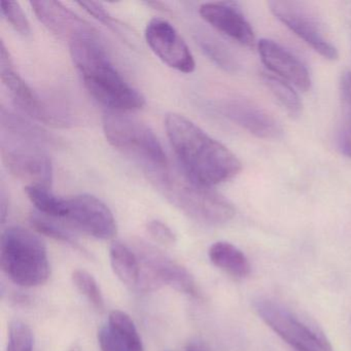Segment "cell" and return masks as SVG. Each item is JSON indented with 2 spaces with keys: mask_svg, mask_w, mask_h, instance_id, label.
Masks as SVG:
<instances>
[{
  "mask_svg": "<svg viewBox=\"0 0 351 351\" xmlns=\"http://www.w3.org/2000/svg\"><path fill=\"white\" fill-rule=\"evenodd\" d=\"M79 5L83 8L89 15L93 16L98 21L108 26L110 29L114 30L117 32H119V30H120L119 29L118 22L104 10V8L101 7L100 3L88 1V3H79Z\"/></svg>",
  "mask_w": 351,
  "mask_h": 351,
  "instance_id": "cell-28",
  "label": "cell"
},
{
  "mask_svg": "<svg viewBox=\"0 0 351 351\" xmlns=\"http://www.w3.org/2000/svg\"><path fill=\"white\" fill-rule=\"evenodd\" d=\"M186 351H210L203 343L192 342L186 347Z\"/></svg>",
  "mask_w": 351,
  "mask_h": 351,
  "instance_id": "cell-32",
  "label": "cell"
},
{
  "mask_svg": "<svg viewBox=\"0 0 351 351\" xmlns=\"http://www.w3.org/2000/svg\"><path fill=\"white\" fill-rule=\"evenodd\" d=\"M152 184L182 213L200 223L225 225L235 215V208L223 195L211 186L193 180L184 169L170 167L147 168Z\"/></svg>",
  "mask_w": 351,
  "mask_h": 351,
  "instance_id": "cell-3",
  "label": "cell"
},
{
  "mask_svg": "<svg viewBox=\"0 0 351 351\" xmlns=\"http://www.w3.org/2000/svg\"><path fill=\"white\" fill-rule=\"evenodd\" d=\"M104 131L112 147L138 158L147 168L167 165V156L154 131L127 112H108Z\"/></svg>",
  "mask_w": 351,
  "mask_h": 351,
  "instance_id": "cell-6",
  "label": "cell"
},
{
  "mask_svg": "<svg viewBox=\"0 0 351 351\" xmlns=\"http://www.w3.org/2000/svg\"><path fill=\"white\" fill-rule=\"evenodd\" d=\"M73 281L77 289L98 310H104V300L97 281L87 271L77 269L73 273Z\"/></svg>",
  "mask_w": 351,
  "mask_h": 351,
  "instance_id": "cell-23",
  "label": "cell"
},
{
  "mask_svg": "<svg viewBox=\"0 0 351 351\" xmlns=\"http://www.w3.org/2000/svg\"><path fill=\"white\" fill-rule=\"evenodd\" d=\"M165 128L182 169L199 184L213 188L241 171V162L227 147L182 114H168Z\"/></svg>",
  "mask_w": 351,
  "mask_h": 351,
  "instance_id": "cell-1",
  "label": "cell"
},
{
  "mask_svg": "<svg viewBox=\"0 0 351 351\" xmlns=\"http://www.w3.org/2000/svg\"><path fill=\"white\" fill-rule=\"evenodd\" d=\"M1 13L16 32H19L22 36H28L30 34L29 21L19 3L3 1Z\"/></svg>",
  "mask_w": 351,
  "mask_h": 351,
  "instance_id": "cell-26",
  "label": "cell"
},
{
  "mask_svg": "<svg viewBox=\"0 0 351 351\" xmlns=\"http://www.w3.org/2000/svg\"><path fill=\"white\" fill-rule=\"evenodd\" d=\"M0 57H1L0 58L1 81L15 104L24 112L40 122L49 123V124L57 122V119L51 112H49L48 108L38 97V94L16 71L9 51L5 48L3 42H1Z\"/></svg>",
  "mask_w": 351,
  "mask_h": 351,
  "instance_id": "cell-14",
  "label": "cell"
},
{
  "mask_svg": "<svg viewBox=\"0 0 351 351\" xmlns=\"http://www.w3.org/2000/svg\"><path fill=\"white\" fill-rule=\"evenodd\" d=\"M199 45L203 52L210 60H213L217 66L221 67L228 73H236L240 65L237 59L230 52L225 45L211 36H202L198 38Z\"/></svg>",
  "mask_w": 351,
  "mask_h": 351,
  "instance_id": "cell-22",
  "label": "cell"
},
{
  "mask_svg": "<svg viewBox=\"0 0 351 351\" xmlns=\"http://www.w3.org/2000/svg\"><path fill=\"white\" fill-rule=\"evenodd\" d=\"M135 250L141 267L145 269L141 285L145 289L166 285L180 293L200 297L194 278L184 266L172 260L162 250L145 242H136Z\"/></svg>",
  "mask_w": 351,
  "mask_h": 351,
  "instance_id": "cell-9",
  "label": "cell"
},
{
  "mask_svg": "<svg viewBox=\"0 0 351 351\" xmlns=\"http://www.w3.org/2000/svg\"><path fill=\"white\" fill-rule=\"evenodd\" d=\"M147 231L151 234L152 237L159 243L164 244V245H172L176 243V234L163 221H157V219L149 221L147 223Z\"/></svg>",
  "mask_w": 351,
  "mask_h": 351,
  "instance_id": "cell-27",
  "label": "cell"
},
{
  "mask_svg": "<svg viewBox=\"0 0 351 351\" xmlns=\"http://www.w3.org/2000/svg\"><path fill=\"white\" fill-rule=\"evenodd\" d=\"M30 223H32V227L36 231L40 232V234H44V235L53 238V239L71 244V245L75 246V248H80L77 240L67 230L61 227L60 225H57L55 221L47 217L46 215L34 213L30 217Z\"/></svg>",
  "mask_w": 351,
  "mask_h": 351,
  "instance_id": "cell-24",
  "label": "cell"
},
{
  "mask_svg": "<svg viewBox=\"0 0 351 351\" xmlns=\"http://www.w3.org/2000/svg\"><path fill=\"white\" fill-rule=\"evenodd\" d=\"M108 328L127 351H145L138 330L128 314L120 310L110 312Z\"/></svg>",
  "mask_w": 351,
  "mask_h": 351,
  "instance_id": "cell-19",
  "label": "cell"
},
{
  "mask_svg": "<svg viewBox=\"0 0 351 351\" xmlns=\"http://www.w3.org/2000/svg\"><path fill=\"white\" fill-rule=\"evenodd\" d=\"M258 54L265 66L283 81L293 84L302 91L311 87V77L306 65L291 51L269 38L258 40Z\"/></svg>",
  "mask_w": 351,
  "mask_h": 351,
  "instance_id": "cell-15",
  "label": "cell"
},
{
  "mask_svg": "<svg viewBox=\"0 0 351 351\" xmlns=\"http://www.w3.org/2000/svg\"><path fill=\"white\" fill-rule=\"evenodd\" d=\"M208 256L215 266L236 278H245L252 271L245 254L229 242H215L209 248Z\"/></svg>",
  "mask_w": 351,
  "mask_h": 351,
  "instance_id": "cell-17",
  "label": "cell"
},
{
  "mask_svg": "<svg viewBox=\"0 0 351 351\" xmlns=\"http://www.w3.org/2000/svg\"><path fill=\"white\" fill-rule=\"evenodd\" d=\"M254 309L265 324L272 328L295 351H332L330 342L287 308L271 300H256Z\"/></svg>",
  "mask_w": 351,
  "mask_h": 351,
  "instance_id": "cell-7",
  "label": "cell"
},
{
  "mask_svg": "<svg viewBox=\"0 0 351 351\" xmlns=\"http://www.w3.org/2000/svg\"><path fill=\"white\" fill-rule=\"evenodd\" d=\"M221 110L226 118L258 138L278 139L282 136L280 123L256 102L232 98L221 104Z\"/></svg>",
  "mask_w": 351,
  "mask_h": 351,
  "instance_id": "cell-12",
  "label": "cell"
},
{
  "mask_svg": "<svg viewBox=\"0 0 351 351\" xmlns=\"http://www.w3.org/2000/svg\"><path fill=\"white\" fill-rule=\"evenodd\" d=\"M69 45L88 91L110 112H134L145 106V97L118 73L93 27L73 36Z\"/></svg>",
  "mask_w": 351,
  "mask_h": 351,
  "instance_id": "cell-2",
  "label": "cell"
},
{
  "mask_svg": "<svg viewBox=\"0 0 351 351\" xmlns=\"http://www.w3.org/2000/svg\"><path fill=\"white\" fill-rule=\"evenodd\" d=\"M66 219L84 233L110 240L116 237L117 223L110 209L100 199L89 194L77 195L66 199Z\"/></svg>",
  "mask_w": 351,
  "mask_h": 351,
  "instance_id": "cell-10",
  "label": "cell"
},
{
  "mask_svg": "<svg viewBox=\"0 0 351 351\" xmlns=\"http://www.w3.org/2000/svg\"><path fill=\"white\" fill-rule=\"evenodd\" d=\"M340 94L344 104L351 108V71H345L341 75Z\"/></svg>",
  "mask_w": 351,
  "mask_h": 351,
  "instance_id": "cell-31",
  "label": "cell"
},
{
  "mask_svg": "<svg viewBox=\"0 0 351 351\" xmlns=\"http://www.w3.org/2000/svg\"><path fill=\"white\" fill-rule=\"evenodd\" d=\"M69 351H80V348L77 346H73L71 349H69Z\"/></svg>",
  "mask_w": 351,
  "mask_h": 351,
  "instance_id": "cell-33",
  "label": "cell"
},
{
  "mask_svg": "<svg viewBox=\"0 0 351 351\" xmlns=\"http://www.w3.org/2000/svg\"><path fill=\"white\" fill-rule=\"evenodd\" d=\"M98 341L101 351H127L112 335L108 326L100 328L98 332Z\"/></svg>",
  "mask_w": 351,
  "mask_h": 351,
  "instance_id": "cell-29",
  "label": "cell"
},
{
  "mask_svg": "<svg viewBox=\"0 0 351 351\" xmlns=\"http://www.w3.org/2000/svg\"><path fill=\"white\" fill-rule=\"evenodd\" d=\"M3 161L13 176L27 186L50 188L53 178L52 162L40 147L44 136L38 129L24 122L11 112H1Z\"/></svg>",
  "mask_w": 351,
  "mask_h": 351,
  "instance_id": "cell-4",
  "label": "cell"
},
{
  "mask_svg": "<svg viewBox=\"0 0 351 351\" xmlns=\"http://www.w3.org/2000/svg\"><path fill=\"white\" fill-rule=\"evenodd\" d=\"M110 264L118 278L129 287H139L141 265L136 252L121 242H114L110 250Z\"/></svg>",
  "mask_w": 351,
  "mask_h": 351,
  "instance_id": "cell-18",
  "label": "cell"
},
{
  "mask_svg": "<svg viewBox=\"0 0 351 351\" xmlns=\"http://www.w3.org/2000/svg\"><path fill=\"white\" fill-rule=\"evenodd\" d=\"M338 147L341 154L351 159V118H349L339 133Z\"/></svg>",
  "mask_w": 351,
  "mask_h": 351,
  "instance_id": "cell-30",
  "label": "cell"
},
{
  "mask_svg": "<svg viewBox=\"0 0 351 351\" xmlns=\"http://www.w3.org/2000/svg\"><path fill=\"white\" fill-rule=\"evenodd\" d=\"M262 80L277 101L291 117H299L301 114L303 108L301 99L289 83L268 73H263Z\"/></svg>",
  "mask_w": 351,
  "mask_h": 351,
  "instance_id": "cell-21",
  "label": "cell"
},
{
  "mask_svg": "<svg viewBox=\"0 0 351 351\" xmlns=\"http://www.w3.org/2000/svg\"><path fill=\"white\" fill-rule=\"evenodd\" d=\"M271 13L300 40L328 60L338 59L339 53L324 32L319 18L305 3L276 0L269 3Z\"/></svg>",
  "mask_w": 351,
  "mask_h": 351,
  "instance_id": "cell-8",
  "label": "cell"
},
{
  "mask_svg": "<svg viewBox=\"0 0 351 351\" xmlns=\"http://www.w3.org/2000/svg\"><path fill=\"white\" fill-rule=\"evenodd\" d=\"M34 344L32 328L20 320L12 322L7 351H34Z\"/></svg>",
  "mask_w": 351,
  "mask_h": 351,
  "instance_id": "cell-25",
  "label": "cell"
},
{
  "mask_svg": "<svg viewBox=\"0 0 351 351\" xmlns=\"http://www.w3.org/2000/svg\"><path fill=\"white\" fill-rule=\"evenodd\" d=\"M30 5L38 19L59 38L69 42L73 36L92 27L58 1H32Z\"/></svg>",
  "mask_w": 351,
  "mask_h": 351,
  "instance_id": "cell-16",
  "label": "cell"
},
{
  "mask_svg": "<svg viewBox=\"0 0 351 351\" xmlns=\"http://www.w3.org/2000/svg\"><path fill=\"white\" fill-rule=\"evenodd\" d=\"M145 40L156 56L171 69L184 73H192L196 69L188 45L166 20L152 19L145 28Z\"/></svg>",
  "mask_w": 351,
  "mask_h": 351,
  "instance_id": "cell-11",
  "label": "cell"
},
{
  "mask_svg": "<svg viewBox=\"0 0 351 351\" xmlns=\"http://www.w3.org/2000/svg\"><path fill=\"white\" fill-rule=\"evenodd\" d=\"M199 14L209 25L237 44L250 49L258 45L250 22L234 3H203Z\"/></svg>",
  "mask_w": 351,
  "mask_h": 351,
  "instance_id": "cell-13",
  "label": "cell"
},
{
  "mask_svg": "<svg viewBox=\"0 0 351 351\" xmlns=\"http://www.w3.org/2000/svg\"><path fill=\"white\" fill-rule=\"evenodd\" d=\"M0 261L3 272L20 287H38L50 277L46 245L38 235L24 228L11 227L3 232Z\"/></svg>",
  "mask_w": 351,
  "mask_h": 351,
  "instance_id": "cell-5",
  "label": "cell"
},
{
  "mask_svg": "<svg viewBox=\"0 0 351 351\" xmlns=\"http://www.w3.org/2000/svg\"><path fill=\"white\" fill-rule=\"evenodd\" d=\"M25 192L32 204L40 211V215L54 217V219H64L67 210L66 199L60 198L53 194L48 186H38V184L26 186Z\"/></svg>",
  "mask_w": 351,
  "mask_h": 351,
  "instance_id": "cell-20",
  "label": "cell"
}]
</instances>
